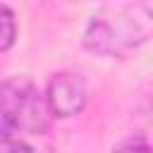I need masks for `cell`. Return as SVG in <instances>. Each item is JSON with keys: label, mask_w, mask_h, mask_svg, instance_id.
Segmentation results:
<instances>
[{"label": "cell", "mask_w": 153, "mask_h": 153, "mask_svg": "<svg viewBox=\"0 0 153 153\" xmlns=\"http://www.w3.org/2000/svg\"><path fill=\"white\" fill-rule=\"evenodd\" d=\"M17 41V17L7 5H0V53L10 50Z\"/></svg>", "instance_id": "5b68a950"}, {"label": "cell", "mask_w": 153, "mask_h": 153, "mask_svg": "<svg viewBox=\"0 0 153 153\" xmlns=\"http://www.w3.org/2000/svg\"><path fill=\"white\" fill-rule=\"evenodd\" d=\"M153 31L151 12L141 5L103 7L84 26L81 43L88 53L103 57H129L139 50Z\"/></svg>", "instance_id": "6da1fadb"}, {"label": "cell", "mask_w": 153, "mask_h": 153, "mask_svg": "<svg viewBox=\"0 0 153 153\" xmlns=\"http://www.w3.org/2000/svg\"><path fill=\"white\" fill-rule=\"evenodd\" d=\"M43 98L53 117H74L86 108L88 100L86 79L76 72H57L48 81Z\"/></svg>", "instance_id": "3957f363"}, {"label": "cell", "mask_w": 153, "mask_h": 153, "mask_svg": "<svg viewBox=\"0 0 153 153\" xmlns=\"http://www.w3.org/2000/svg\"><path fill=\"white\" fill-rule=\"evenodd\" d=\"M53 115L38 86L26 76H12L0 84V124L12 134L41 136L50 129Z\"/></svg>", "instance_id": "7a4b0ae2"}, {"label": "cell", "mask_w": 153, "mask_h": 153, "mask_svg": "<svg viewBox=\"0 0 153 153\" xmlns=\"http://www.w3.org/2000/svg\"><path fill=\"white\" fill-rule=\"evenodd\" d=\"M112 153H151V146L143 136H131L112 148Z\"/></svg>", "instance_id": "8992f818"}, {"label": "cell", "mask_w": 153, "mask_h": 153, "mask_svg": "<svg viewBox=\"0 0 153 153\" xmlns=\"http://www.w3.org/2000/svg\"><path fill=\"white\" fill-rule=\"evenodd\" d=\"M0 146L5 153H53L50 148H45L41 143H31V141H26L19 134H12L7 129H0Z\"/></svg>", "instance_id": "277c9868"}]
</instances>
